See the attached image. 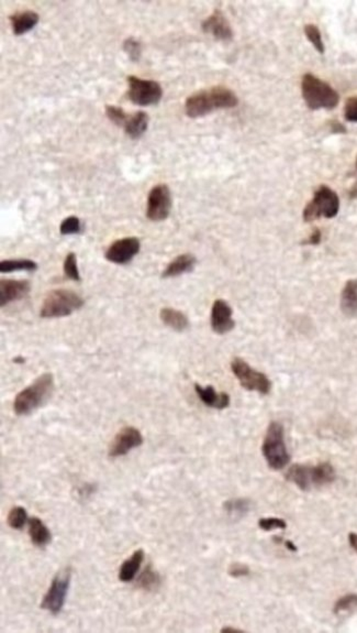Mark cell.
<instances>
[{"mask_svg": "<svg viewBox=\"0 0 357 633\" xmlns=\"http://www.w3.org/2000/svg\"><path fill=\"white\" fill-rule=\"evenodd\" d=\"M237 103V95L229 88L211 87L189 96L185 103V112L190 118L204 117L215 110L233 108Z\"/></svg>", "mask_w": 357, "mask_h": 633, "instance_id": "obj_1", "label": "cell"}, {"mask_svg": "<svg viewBox=\"0 0 357 633\" xmlns=\"http://www.w3.org/2000/svg\"><path fill=\"white\" fill-rule=\"evenodd\" d=\"M54 388V379L52 373H43L36 379L34 384L18 393L14 399V410L17 415H27L34 412V410L45 404Z\"/></svg>", "mask_w": 357, "mask_h": 633, "instance_id": "obj_2", "label": "cell"}, {"mask_svg": "<svg viewBox=\"0 0 357 633\" xmlns=\"http://www.w3.org/2000/svg\"><path fill=\"white\" fill-rule=\"evenodd\" d=\"M302 92L306 104L313 110H333L340 101L336 90L313 74H304Z\"/></svg>", "mask_w": 357, "mask_h": 633, "instance_id": "obj_3", "label": "cell"}, {"mask_svg": "<svg viewBox=\"0 0 357 633\" xmlns=\"http://www.w3.org/2000/svg\"><path fill=\"white\" fill-rule=\"evenodd\" d=\"M286 478L302 491L310 488L329 485L334 482L335 471L330 462H321L317 466L293 465L289 468Z\"/></svg>", "mask_w": 357, "mask_h": 633, "instance_id": "obj_4", "label": "cell"}, {"mask_svg": "<svg viewBox=\"0 0 357 633\" xmlns=\"http://www.w3.org/2000/svg\"><path fill=\"white\" fill-rule=\"evenodd\" d=\"M263 455L268 466L275 471H280L288 465L291 455L285 443L284 427L282 424L272 422L268 425L265 438L262 446Z\"/></svg>", "mask_w": 357, "mask_h": 633, "instance_id": "obj_5", "label": "cell"}, {"mask_svg": "<svg viewBox=\"0 0 357 633\" xmlns=\"http://www.w3.org/2000/svg\"><path fill=\"white\" fill-rule=\"evenodd\" d=\"M84 306V300L70 290H54L43 302L40 315L43 319L68 316Z\"/></svg>", "mask_w": 357, "mask_h": 633, "instance_id": "obj_6", "label": "cell"}, {"mask_svg": "<svg viewBox=\"0 0 357 633\" xmlns=\"http://www.w3.org/2000/svg\"><path fill=\"white\" fill-rule=\"evenodd\" d=\"M340 210V199L332 188L322 185L315 192L313 199L308 203L304 210V219L313 221L320 217L333 219Z\"/></svg>", "mask_w": 357, "mask_h": 633, "instance_id": "obj_7", "label": "cell"}, {"mask_svg": "<svg viewBox=\"0 0 357 633\" xmlns=\"http://www.w3.org/2000/svg\"><path fill=\"white\" fill-rule=\"evenodd\" d=\"M232 371L244 389L256 391L261 395L271 393L272 384L267 375H264L244 362L243 359L235 358L231 364Z\"/></svg>", "mask_w": 357, "mask_h": 633, "instance_id": "obj_8", "label": "cell"}, {"mask_svg": "<svg viewBox=\"0 0 357 633\" xmlns=\"http://www.w3.org/2000/svg\"><path fill=\"white\" fill-rule=\"evenodd\" d=\"M128 96L133 104L139 106L155 105L161 101L163 90L161 85L151 79H143L137 76H128Z\"/></svg>", "mask_w": 357, "mask_h": 633, "instance_id": "obj_9", "label": "cell"}, {"mask_svg": "<svg viewBox=\"0 0 357 633\" xmlns=\"http://www.w3.org/2000/svg\"><path fill=\"white\" fill-rule=\"evenodd\" d=\"M70 582V569H65L60 571L52 580L48 593L43 597L41 608L49 611L54 616L59 615L64 607Z\"/></svg>", "mask_w": 357, "mask_h": 633, "instance_id": "obj_10", "label": "cell"}, {"mask_svg": "<svg viewBox=\"0 0 357 633\" xmlns=\"http://www.w3.org/2000/svg\"><path fill=\"white\" fill-rule=\"evenodd\" d=\"M172 210V195L168 185L159 184L148 194L146 217L152 221L168 219Z\"/></svg>", "mask_w": 357, "mask_h": 633, "instance_id": "obj_11", "label": "cell"}, {"mask_svg": "<svg viewBox=\"0 0 357 633\" xmlns=\"http://www.w3.org/2000/svg\"><path fill=\"white\" fill-rule=\"evenodd\" d=\"M143 444V436L133 426H126L118 432L109 449L110 457H120Z\"/></svg>", "mask_w": 357, "mask_h": 633, "instance_id": "obj_12", "label": "cell"}, {"mask_svg": "<svg viewBox=\"0 0 357 633\" xmlns=\"http://www.w3.org/2000/svg\"><path fill=\"white\" fill-rule=\"evenodd\" d=\"M140 251V241L135 237H126V238L116 240L110 245L107 249L105 257L107 260L117 264H126Z\"/></svg>", "mask_w": 357, "mask_h": 633, "instance_id": "obj_13", "label": "cell"}, {"mask_svg": "<svg viewBox=\"0 0 357 633\" xmlns=\"http://www.w3.org/2000/svg\"><path fill=\"white\" fill-rule=\"evenodd\" d=\"M231 306L224 300H215L211 310V327L219 335L229 333L235 328Z\"/></svg>", "mask_w": 357, "mask_h": 633, "instance_id": "obj_14", "label": "cell"}, {"mask_svg": "<svg viewBox=\"0 0 357 633\" xmlns=\"http://www.w3.org/2000/svg\"><path fill=\"white\" fill-rule=\"evenodd\" d=\"M202 30L204 34H210L220 41H228L233 37L231 25L220 10H215L210 17L204 20L202 23Z\"/></svg>", "mask_w": 357, "mask_h": 633, "instance_id": "obj_15", "label": "cell"}, {"mask_svg": "<svg viewBox=\"0 0 357 633\" xmlns=\"http://www.w3.org/2000/svg\"><path fill=\"white\" fill-rule=\"evenodd\" d=\"M30 291V283L21 280L0 281V306L1 308L14 301H19Z\"/></svg>", "mask_w": 357, "mask_h": 633, "instance_id": "obj_16", "label": "cell"}, {"mask_svg": "<svg viewBox=\"0 0 357 633\" xmlns=\"http://www.w3.org/2000/svg\"><path fill=\"white\" fill-rule=\"evenodd\" d=\"M195 390L196 393L198 395L199 399L209 408L222 410L230 406L229 395L226 393H217L212 386L201 387L199 384H196Z\"/></svg>", "mask_w": 357, "mask_h": 633, "instance_id": "obj_17", "label": "cell"}, {"mask_svg": "<svg viewBox=\"0 0 357 633\" xmlns=\"http://www.w3.org/2000/svg\"><path fill=\"white\" fill-rule=\"evenodd\" d=\"M196 262H197V260H196L195 256L190 255V253L178 256L177 258L174 259L168 264V268L163 272L162 277H178V275H184L187 272L193 271Z\"/></svg>", "mask_w": 357, "mask_h": 633, "instance_id": "obj_18", "label": "cell"}, {"mask_svg": "<svg viewBox=\"0 0 357 633\" xmlns=\"http://www.w3.org/2000/svg\"><path fill=\"white\" fill-rule=\"evenodd\" d=\"M144 556H146L144 551L140 549H137L131 555V558L124 560L122 565H121L120 571H119V580L123 583L132 582L135 578V575L139 572L140 567L142 565Z\"/></svg>", "mask_w": 357, "mask_h": 633, "instance_id": "obj_19", "label": "cell"}, {"mask_svg": "<svg viewBox=\"0 0 357 633\" xmlns=\"http://www.w3.org/2000/svg\"><path fill=\"white\" fill-rule=\"evenodd\" d=\"M10 21H12L14 34L16 36H21L37 25L39 23V14L31 10L17 12L10 17Z\"/></svg>", "mask_w": 357, "mask_h": 633, "instance_id": "obj_20", "label": "cell"}, {"mask_svg": "<svg viewBox=\"0 0 357 633\" xmlns=\"http://www.w3.org/2000/svg\"><path fill=\"white\" fill-rule=\"evenodd\" d=\"M341 308L347 316H357V280L346 282L341 295Z\"/></svg>", "mask_w": 357, "mask_h": 633, "instance_id": "obj_21", "label": "cell"}, {"mask_svg": "<svg viewBox=\"0 0 357 633\" xmlns=\"http://www.w3.org/2000/svg\"><path fill=\"white\" fill-rule=\"evenodd\" d=\"M161 320L168 327L175 332H184L189 326V321L183 312L175 308H165L159 313Z\"/></svg>", "mask_w": 357, "mask_h": 633, "instance_id": "obj_22", "label": "cell"}, {"mask_svg": "<svg viewBox=\"0 0 357 633\" xmlns=\"http://www.w3.org/2000/svg\"><path fill=\"white\" fill-rule=\"evenodd\" d=\"M29 534H30L31 541L37 547H45L50 543V530L37 517L29 519Z\"/></svg>", "mask_w": 357, "mask_h": 633, "instance_id": "obj_23", "label": "cell"}, {"mask_svg": "<svg viewBox=\"0 0 357 633\" xmlns=\"http://www.w3.org/2000/svg\"><path fill=\"white\" fill-rule=\"evenodd\" d=\"M148 118L144 112H137L129 117L128 123L124 126L127 135L132 139H139L148 129Z\"/></svg>", "mask_w": 357, "mask_h": 633, "instance_id": "obj_24", "label": "cell"}, {"mask_svg": "<svg viewBox=\"0 0 357 633\" xmlns=\"http://www.w3.org/2000/svg\"><path fill=\"white\" fill-rule=\"evenodd\" d=\"M38 269L37 262L29 259H14V260H3L0 262V272L9 273L14 271H36Z\"/></svg>", "mask_w": 357, "mask_h": 633, "instance_id": "obj_25", "label": "cell"}, {"mask_svg": "<svg viewBox=\"0 0 357 633\" xmlns=\"http://www.w3.org/2000/svg\"><path fill=\"white\" fill-rule=\"evenodd\" d=\"M224 510L232 518H242L251 509V502L248 499H232L224 502Z\"/></svg>", "mask_w": 357, "mask_h": 633, "instance_id": "obj_26", "label": "cell"}, {"mask_svg": "<svg viewBox=\"0 0 357 633\" xmlns=\"http://www.w3.org/2000/svg\"><path fill=\"white\" fill-rule=\"evenodd\" d=\"M137 585L144 591H155L161 585V576L152 569L151 565H148L137 580Z\"/></svg>", "mask_w": 357, "mask_h": 633, "instance_id": "obj_27", "label": "cell"}, {"mask_svg": "<svg viewBox=\"0 0 357 633\" xmlns=\"http://www.w3.org/2000/svg\"><path fill=\"white\" fill-rule=\"evenodd\" d=\"M28 521V514L25 508L14 507L9 512L7 522L8 525L14 530H21Z\"/></svg>", "mask_w": 357, "mask_h": 633, "instance_id": "obj_28", "label": "cell"}, {"mask_svg": "<svg viewBox=\"0 0 357 633\" xmlns=\"http://www.w3.org/2000/svg\"><path fill=\"white\" fill-rule=\"evenodd\" d=\"M304 34L310 42L313 43L315 50L318 51L319 53L323 54L326 48H324L323 40H322V36H321L318 27L315 25H307L304 27Z\"/></svg>", "mask_w": 357, "mask_h": 633, "instance_id": "obj_29", "label": "cell"}, {"mask_svg": "<svg viewBox=\"0 0 357 633\" xmlns=\"http://www.w3.org/2000/svg\"><path fill=\"white\" fill-rule=\"evenodd\" d=\"M106 114L107 117L109 118L110 121L117 126L124 128L126 123H128V114H126L122 108L114 106V105H107Z\"/></svg>", "mask_w": 357, "mask_h": 633, "instance_id": "obj_30", "label": "cell"}, {"mask_svg": "<svg viewBox=\"0 0 357 633\" xmlns=\"http://www.w3.org/2000/svg\"><path fill=\"white\" fill-rule=\"evenodd\" d=\"M64 272L66 277H70V280L76 281V282H79L81 280L79 268H77L76 256L73 252H70L65 258Z\"/></svg>", "mask_w": 357, "mask_h": 633, "instance_id": "obj_31", "label": "cell"}, {"mask_svg": "<svg viewBox=\"0 0 357 633\" xmlns=\"http://www.w3.org/2000/svg\"><path fill=\"white\" fill-rule=\"evenodd\" d=\"M81 221L75 216H70L67 217L64 221H62L61 226H60V232H61L62 235H74V234H79L81 232Z\"/></svg>", "mask_w": 357, "mask_h": 633, "instance_id": "obj_32", "label": "cell"}, {"mask_svg": "<svg viewBox=\"0 0 357 633\" xmlns=\"http://www.w3.org/2000/svg\"><path fill=\"white\" fill-rule=\"evenodd\" d=\"M354 608H357V594L345 595V596L341 597L335 604L334 612L341 614V612H345V611Z\"/></svg>", "mask_w": 357, "mask_h": 633, "instance_id": "obj_33", "label": "cell"}, {"mask_svg": "<svg viewBox=\"0 0 357 633\" xmlns=\"http://www.w3.org/2000/svg\"><path fill=\"white\" fill-rule=\"evenodd\" d=\"M259 527L264 531H272V530H285L287 528V523L284 519L275 518H262L259 520Z\"/></svg>", "mask_w": 357, "mask_h": 633, "instance_id": "obj_34", "label": "cell"}, {"mask_svg": "<svg viewBox=\"0 0 357 633\" xmlns=\"http://www.w3.org/2000/svg\"><path fill=\"white\" fill-rule=\"evenodd\" d=\"M123 50L126 51L130 60L133 62L139 61L140 55H141V45L134 38H128L123 42Z\"/></svg>", "mask_w": 357, "mask_h": 633, "instance_id": "obj_35", "label": "cell"}, {"mask_svg": "<svg viewBox=\"0 0 357 633\" xmlns=\"http://www.w3.org/2000/svg\"><path fill=\"white\" fill-rule=\"evenodd\" d=\"M344 117L349 123H357V96L347 99L344 107Z\"/></svg>", "mask_w": 357, "mask_h": 633, "instance_id": "obj_36", "label": "cell"}, {"mask_svg": "<svg viewBox=\"0 0 357 633\" xmlns=\"http://www.w3.org/2000/svg\"><path fill=\"white\" fill-rule=\"evenodd\" d=\"M228 573H229L231 578H244V576L250 575V569H248V566L244 565V564L235 563L231 564Z\"/></svg>", "mask_w": 357, "mask_h": 633, "instance_id": "obj_37", "label": "cell"}, {"mask_svg": "<svg viewBox=\"0 0 357 633\" xmlns=\"http://www.w3.org/2000/svg\"><path fill=\"white\" fill-rule=\"evenodd\" d=\"M320 241L321 232L320 230L315 229V232H313V233L310 235L309 238H308V240L306 241L304 244L313 245V246H315V245L320 244Z\"/></svg>", "mask_w": 357, "mask_h": 633, "instance_id": "obj_38", "label": "cell"}, {"mask_svg": "<svg viewBox=\"0 0 357 633\" xmlns=\"http://www.w3.org/2000/svg\"><path fill=\"white\" fill-rule=\"evenodd\" d=\"M349 541L351 547L356 551L357 553V534L356 533H349Z\"/></svg>", "mask_w": 357, "mask_h": 633, "instance_id": "obj_39", "label": "cell"}, {"mask_svg": "<svg viewBox=\"0 0 357 633\" xmlns=\"http://www.w3.org/2000/svg\"><path fill=\"white\" fill-rule=\"evenodd\" d=\"M332 127H333V132H345V129H344V127L342 126V125H341L340 123H333Z\"/></svg>", "mask_w": 357, "mask_h": 633, "instance_id": "obj_40", "label": "cell"}, {"mask_svg": "<svg viewBox=\"0 0 357 633\" xmlns=\"http://www.w3.org/2000/svg\"><path fill=\"white\" fill-rule=\"evenodd\" d=\"M222 633H237V632H243V630H239V629H235V628L226 627L221 630Z\"/></svg>", "mask_w": 357, "mask_h": 633, "instance_id": "obj_41", "label": "cell"}, {"mask_svg": "<svg viewBox=\"0 0 357 633\" xmlns=\"http://www.w3.org/2000/svg\"><path fill=\"white\" fill-rule=\"evenodd\" d=\"M285 545L287 547L288 549H291L293 552H297V547L291 541H285Z\"/></svg>", "mask_w": 357, "mask_h": 633, "instance_id": "obj_42", "label": "cell"}, {"mask_svg": "<svg viewBox=\"0 0 357 633\" xmlns=\"http://www.w3.org/2000/svg\"><path fill=\"white\" fill-rule=\"evenodd\" d=\"M356 166H357V159H356Z\"/></svg>", "mask_w": 357, "mask_h": 633, "instance_id": "obj_43", "label": "cell"}]
</instances>
